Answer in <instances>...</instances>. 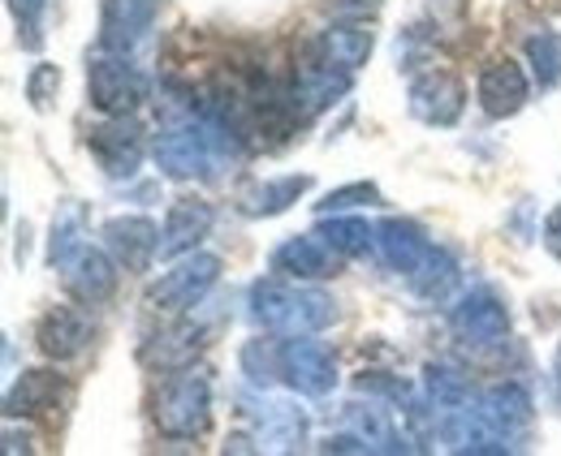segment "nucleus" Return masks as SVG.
<instances>
[{
    "instance_id": "nucleus-1",
    "label": "nucleus",
    "mask_w": 561,
    "mask_h": 456,
    "mask_svg": "<svg viewBox=\"0 0 561 456\" xmlns=\"http://www.w3.org/2000/svg\"><path fill=\"white\" fill-rule=\"evenodd\" d=\"M251 315L277 336H316L333 324V297L320 289H294L277 280H260L251 289Z\"/></svg>"
},
{
    "instance_id": "nucleus-2",
    "label": "nucleus",
    "mask_w": 561,
    "mask_h": 456,
    "mask_svg": "<svg viewBox=\"0 0 561 456\" xmlns=\"http://www.w3.org/2000/svg\"><path fill=\"white\" fill-rule=\"evenodd\" d=\"M233 138L238 133L229 130V126H195V121L169 126L156 138V164H160L164 177H178V182L204 177V173H211V164L220 160V147H229Z\"/></svg>"
},
{
    "instance_id": "nucleus-3",
    "label": "nucleus",
    "mask_w": 561,
    "mask_h": 456,
    "mask_svg": "<svg viewBox=\"0 0 561 456\" xmlns=\"http://www.w3.org/2000/svg\"><path fill=\"white\" fill-rule=\"evenodd\" d=\"M160 435L169 440H195L204 435L211 422V388L204 375L195 371H182L173 375L164 388L156 391V409H151Z\"/></svg>"
},
{
    "instance_id": "nucleus-4",
    "label": "nucleus",
    "mask_w": 561,
    "mask_h": 456,
    "mask_svg": "<svg viewBox=\"0 0 561 456\" xmlns=\"http://www.w3.org/2000/svg\"><path fill=\"white\" fill-rule=\"evenodd\" d=\"M87 100L104 113V117H130L147 100V82L135 66H126L122 52L113 57H95L87 66Z\"/></svg>"
},
{
    "instance_id": "nucleus-5",
    "label": "nucleus",
    "mask_w": 561,
    "mask_h": 456,
    "mask_svg": "<svg viewBox=\"0 0 561 456\" xmlns=\"http://www.w3.org/2000/svg\"><path fill=\"white\" fill-rule=\"evenodd\" d=\"M216 280H220V259L191 250L147 289V306L151 311H191L195 302H204V293Z\"/></svg>"
},
{
    "instance_id": "nucleus-6",
    "label": "nucleus",
    "mask_w": 561,
    "mask_h": 456,
    "mask_svg": "<svg viewBox=\"0 0 561 456\" xmlns=\"http://www.w3.org/2000/svg\"><path fill=\"white\" fill-rule=\"evenodd\" d=\"M280 375L285 384L307 396H324L337 384V366H333V353L324 340H311V336H289L280 344Z\"/></svg>"
},
{
    "instance_id": "nucleus-7",
    "label": "nucleus",
    "mask_w": 561,
    "mask_h": 456,
    "mask_svg": "<svg viewBox=\"0 0 561 456\" xmlns=\"http://www.w3.org/2000/svg\"><path fill=\"white\" fill-rule=\"evenodd\" d=\"M342 250L316 229V233H298L289 242H280L273 250V271L285 280H329L342 271Z\"/></svg>"
},
{
    "instance_id": "nucleus-8",
    "label": "nucleus",
    "mask_w": 561,
    "mask_h": 456,
    "mask_svg": "<svg viewBox=\"0 0 561 456\" xmlns=\"http://www.w3.org/2000/svg\"><path fill=\"white\" fill-rule=\"evenodd\" d=\"M87 151L108 177H135L142 164V130L130 117H108L87 133Z\"/></svg>"
},
{
    "instance_id": "nucleus-9",
    "label": "nucleus",
    "mask_w": 561,
    "mask_h": 456,
    "mask_svg": "<svg viewBox=\"0 0 561 456\" xmlns=\"http://www.w3.org/2000/svg\"><path fill=\"white\" fill-rule=\"evenodd\" d=\"M467 108L462 78L449 69H423L411 82V113L427 126H454Z\"/></svg>"
},
{
    "instance_id": "nucleus-10",
    "label": "nucleus",
    "mask_w": 561,
    "mask_h": 456,
    "mask_svg": "<svg viewBox=\"0 0 561 456\" xmlns=\"http://www.w3.org/2000/svg\"><path fill=\"white\" fill-rule=\"evenodd\" d=\"M117 267L122 262L108 259L104 250L95 246H78L70 259L61 262V280H66V293L82 306H95V302H108L113 289H117Z\"/></svg>"
},
{
    "instance_id": "nucleus-11",
    "label": "nucleus",
    "mask_w": 561,
    "mask_h": 456,
    "mask_svg": "<svg viewBox=\"0 0 561 456\" xmlns=\"http://www.w3.org/2000/svg\"><path fill=\"white\" fill-rule=\"evenodd\" d=\"M104 250L126 271H147L160 255V229L147 215H117L104 224Z\"/></svg>"
},
{
    "instance_id": "nucleus-12",
    "label": "nucleus",
    "mask_w": 561,
    "mask_h": 456,
    "mask_svg": "<svg viewBox=\"0 0 561 456\" xmlns=\"http://www.w3.org/2000/svg\"><path fill=\"white\" fill-rule=\"evenodd\" d=\"M527 95H531V78L523 73L518 61L501 57V61H489V66L480 69V108L489 117H496V121L523 113Z\"/></svg>"
},
{
    "instance_id": "nucleus-13",
    "label": "nucleus",
    "mask_w": 561,
    "mask_h": 456,
    "mask_svg": "<svg viewBox=\"0 0 561 456\" xmlns=\"http://www.w3.org/2000/svg\"><path fill=\"white\" fill-rule=\"evenodd\" d=\"M35 344H39L44 358L70 362V358H78L91 344V319L78 306H53L39 319V327H35Z\"/></svg>"
},
{
    "instance_id": "nucleus-14",
    "label": "nucleus",
    "mask_w": 561,
    "mask_h": 456,
    "mask_svg": "<svg viewBox=\"0 0 561 456\" xmlns=\"http://www.w3.org/2000/svg\"><path fill=\"white\" fill-rule=\"evenodd\" d=\"M211 229V207L204 198H178L164 215V229H160V259H182L191 255Z\"/></svg>"
},
{
    "instance_id": "nucleus-15",
    "label": "nucleus",
    "mask_w": 561,
    "mask_h": 456,
    "mask_svg": "<svg viewBox=\"0 0 561 456\" xmlns=\"http://www.w3.org/2000/svg\"><path fill=\"white\" fill-rule=\"evenodd\" d=\"M156 9H160V0H104V13H100V31H104L100 39H104V48L126 57L142 35L151 31Z\"/></svg>"
},
{
    "instance_id": "nucleus-16",
    "label": "nucleus",
    "mask_w": 561,
    "mask_h": 456,
    "mask_svg": "<svg viewBox=\"0 0 561 456\" xmlns=\"http://www.w3.org/2000/svg\"><path fill=\"white\" fill-rule=\"evenodd\" d=\"M454 331L467 344H501L510 336V311L492 293H467L454 306Z\"/></svg>"
},
{
    "instance_id": "nucleus-17",
    "label": "nucleus",
    "mask_w": 561,
    "mask_h": 456,
    "mask_svg": "<svg viewBox=\"0 0 561 456\" xmlns=\"http://www.w3.org/2000/svg\"><path fill=\"white\" fill-rule=\"evenodd\" d=\"M61 375L57 371H22V379H13V388L4 396V413L9 418H44L61 405Z\"/></svg>"
},
{
    "instance_id": "nucleus-18",
    "label": "nucleus",
    "mask_w": 561,
    "mask_h": 456,
    "mask_svg": "<svg viewBox=\"0 0 561 456\" xmlns=\"http://www.w3.org/2000/svg\"><path fill=\"white\" fill-rule=\"evenodd\" d=\"M371 48H376V39H371V31L358 26V22H337V26L320 31V39L311 44V52H316L320 61H329V66H337V69H351V73L358 66H367Z\"/></svg>"
},
{
    "instance_id": "nucleus-19",
    "label": "nucleus",
    "mask_w": 561,
    "mask_h": 456,
    "mask_svg": "<svg viewBox=\"0 0 561 456\" xmlns=\"http://www.w3.org/2000/svg\"><path fill=\"white\" fill-rule=\"evenodd\" d=\"M376 250H380V259L389 262L393 271L411 276L423 262V255L432 250V242L423 237V229L411 224V220H385V224H376Z\"/></svg>"
},
{
    "instance_id": "nucleus-20",
    "label": "nucleus",
    "mask_w": 561,
    "mask_h": 456,
    "mask_svg": "<svg viewBox=\"0 0 561 456\" xmlns=\"http://www.w3.org/2000/svg\"><path fill=\"white\" fill-rule=\"evenodd\" d=\"M476 409L510 440V435H518V431L531 426V409H536V405H531V396H527L523 384H496V388H489L480 396Z\"/></svg>"
},
{
    "instance_id": "nucleus-21",
    "label": "nucleus",
    "mask_w": 561,
    "mask_h": 456,
    "mask_svg": "<svg viewBox=\"0 0 561 456\" xmlns=\"http://www.w3.org/2000/svg\"><path fill=\"white\" fill-rule=\"evenodd\" d=\"M307 190H311V177H268V182H255L251 190H242L238 202H242V215L268 220V215L289 211Z\"/></svg>"
},
{
    "instance_id": "nucleus-22",
    "label": "nucleus",
    "mask_w": 561,
    "mask_h": 456,
    "mask_svg": "<svg viewBox=\"0 0 561 456\" xmlns=\"http://www.w3.org/2000/svg\"><path fill=\"white\" fill-rule=\"evenodd\" d=\"M204 349V331L199 327H173L164 336H156L151 344H142V362L147 366H160V371H173V366H186L195 353Z\"/></svg>"
},
{
    "instance_id": "nucleus-23",
    "label": "nucleus",
    "mask_w": 561,
    "mask_h": 456,
    "mask_svg": "<svg viewBox=\"0 0 561 456\" xmlns=\"http://www.w3.org/2000/svg\"><path fill=\"white\" fill-rule=\"evenodd\" d=\"M407 280L415 284V293H420V297H427V302H445V297L454 293V284H458V262L449 259L445 250H436V246H432V250L423 255V262L407 276Z\"/></svg>"
},
{
    "instance_id": "nucleus-24",
    "label": "nucleus",
    "mask_w": 561,
    "mask_h": 456,
    "mask_svg": "<svg viewBox=\"0 0 561 456\" xmlns=\"http://www.w3.org/2000/svg\"><path fill=\"white\" fill-rule=\"evenodd\" d=\"M527 61H531V78L540 91H553L561 82V35L558 31H536L527 39Z\"/></svg>"
},
{
    "instance_id": "nucleus-25",
    "label": "nucleus",
    "mask_w": 561,
    "mask_h": 456,
    "mask_svg": "<svg viewBox=\"0 0 561 456\" xmlns=\"http://www.w3.org/2000/svg\"><path fill=\"white\" fill-rule=\"evenodd\" d=\"M320 233L346 255V259H354V255H367L371 246H376V229L367 224V220H358V215H333V220H324L320 224Z\"/></svg>"
},
{
    "instance_id": "nucleus-26",
    "label": "nucleus",
    "mask_w": 561,
    "mask_h": 456,
    "mask_svg": "<svg viewBox=\"0 0 561 456\" xmlns=\"http://www.w3.org/2000/svg\"><path fill=\"white\" fill-rule=\"evenodd\" d=\"M78 233H82V207H78V202H66V207L57 211V220H53V242H48V259H53V267H61V262L82 246Z\"/></svg>"
},
{
    "instance_id": "nucleus-27",
    "label": "nucleus",
    "mask_w": 561,
    "mask_h": 456,
    "mask_svg": "<svg viewBox=\"0 0 561 456\" xmlns=\"http://www.w3.org/2000/svg\"><path fill=\"white\" fill-rule=\"evenodd\" d=\"M427 391L436 405L445 409H458L471 400V388H467V375L454 371V366H440V362H427Z\"/></svg>"
},
{
    "instance_id": "nucleus-28",
    "label": "nucleus",
    "mask_w": 561,
    "mask_h": 456,
    "mask_svg": "<svg viewBox=\"0 0 561 456\" xmlns=\"http://www.w3.org/2000/svg\"><path fill=\"white\" fill-rule=\"evenodd\" d=\"M260 440H264V448H294V444H302V413L289 409V405H277L264 418Z\"/></svg>"
},
{
    "instance_id": "nucleus-29",
    "label": "nucleus",
    "mask_w": 561,
    "mask_h": 456,
    "mask_svg": "<svg viewBox=\"0 0 561 456\" xmlns=\"http://www.w3.org/2000/svg\"><path fill=\"white\" fill-rule=\"evenodd\" d=\"M13 9V22H18V44L26 52H35L44 44V13H48V0H9Z\"/></svg>"
},
{
    "instance_id": "nucleus-30",
    "label": "nucleus",
    "mask_w": 561,
    "mask_h": 456,
    "mask_svg": "<svg viewBox=\"0 0 561 456\" xmlns=\"http://www.w3.org/2000/svg\"><path fill=\"white\" fill-rule=\"evenodd\" d=\"M242 371L251 375V384H273L280 375V344L251 340V344L242 349Z\"/></svg>"
},
{
    "instance_id": "nucleus-31",
    "label": "nucleus",
    "mask_w": 561,
    "mask_h": 456,
    "mask_svg": "<svg viewBox=\"0 0 561 456\" xmlns=\"http://www.w3.org/2000/svg\"><path fill=\"white\" fill-rule=\"evenodd\" d=\"M57 91H61V69L57 66H35L26 73V100H31V108L48 113L53 100H57Z\"/></svg>"
},
{
    "instance_id": "nucleus-32",
    "label": "nucleus",
    "mask_w": 561,
    "mask_h": 456,
    "mask_svg": "<svg viewBox=\"0 0 561 456\" xmlns=\"http://www.w3.org/2000/svg\"><path fill=\"white\" fill-rule=\"evenodd\" d=\"M380 190L371 186V182H354V186H342V190H329V195L316 202V211L320 215H329V211H346V207H358V202H376Z\"/></svg>"
},
{
    "instance_id": "nucleus-33",
    "label": "nucleus",
    "mask_w": 561,
    "mask_h": 456,
    "mask_svg": "<svg viewBox=\"0 0 561 456\" xmlns=\"http://www.w3.org/2000/svg\"><path fill=\"white\" fill-rule=\"evenodd\" d=\"M545 250L553 259H561V202L549 211V220H545Z\"/></svg>"
},
{
    "instance_id": "nucleus-34",
    "label": "nucleus",
    "mask_w": 561,
    "mask_h": 456,
    "mask_svg": "<svg viewBox=\"0 0 561 456\" xmlns=\"http://www.w3.org/2000/svg\"><path fill=\"white\" fill-rule=\"evenodd\" d=\"M553 371H558V384H561V349H558V366H553Z\"/></svg>"
}]
</instances>
